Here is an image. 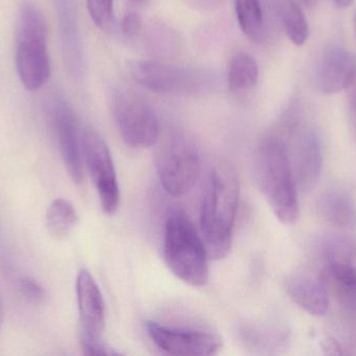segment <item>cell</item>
Here are the masks:
<instances>
[{
	"label": "cell",
	"mask_w": 356,
	"mask_h": 356,
	"mask_svg": "<svg viewBox=\"0 0 356 356\" xmlns=\"http://www.w3.org/2000/svg\"><path fill=\"white\" fill-rule=\"evenodd\" d=\"M238 196L240 184L234 167L227 162L216 164L200 209V235L213 261L224 258L232 248Z\"/></svg>",
	"instance_id": "1"
},
{
	"label": "cell",
	"mask_w": 356,
	"mask_h": 356,
	"mask_svg": "<svg viewBox=\"0 0 356 356\" xmlns=\"http://www.w3.org/2000/svg\"><path fill=\"white\" fill-rule=\"evenodd\" d=\"M254 176L275 217L286 225L294 224L299 217L297 183L282 136L270 134L264 138L255 155Z\"/></svg>",
	"instance_id": "2"
},
{
	"label": "cell",
	"mask_w": 356,
	"mask_h": 356,
	"mask_svg": "<svg viewBox=\"0 0 356 356\" xmlns=\"http://www.w3.org/2000/svg\"><path fill=\"white\" fill-rule=\"evenodd\" d=\"M165 263L178 279L192 286L209 281V254L200 233L180 209L169 213L165 224Z\"/></svg>",
	"instance_id": "3"
},
{
	"label": "cell",
	"mask_w": 356,
	"mask_h": 356,
	"mask_svg": "<svg viewBox=\"0 0 356 356\" xmlns=\"http://www.w3.org/2000/svg\"><path fill=\"white\" fill-rule=\"evenodd\" d=\"M15 63L19 79L27 90L41 89L50 77L47 24L35 4H25L17 26Z\"/></svg>",
	"instance_id": "4"
},
{
	"label": "cell",
	"mask_w": 356,
	"mask_h": 356,
	"mask_svg": "<svg viewBox=\"0 0 356 356\" xmlns=\"http://www.w3.org/2000/svg\"><path fill=\"white\" fill-rule=\"evenodd\" d=\"M154 163L156 175L171 196H182L192 189L200 171V157L195 142L181 132L159 138Z\"/></svg>",
	"instance_id": "5"
},
{
	"label": "cell",
	"mask_w": 356,
	"mask_h": 356,
	"mask_svg": "<svg viewBox=\"0 0 356 356\" xmlns=\"http://www.w3.org/2000/svg\"><path fill=\"white\" fill-rule=\"evenodd\" d=\"M81 150L102 210L114 215L118 210L120 189L108 146L95 131L87 129L81 135Z\"/></svg>",
	"instance_id": "6"
},
{
	"label": "cell",
	"mask_w": 356,
	"mask_h": 356,
	"mask_svg": "<svg viewBox=\"0 0 356 356\" xmlns=\"http://www.w3.org/2000/svg\"><path fill=\"white\" fill-rule=\"evenodd\" d=\"M114 117L121 138L129 148H150L160 138L158 117L141 98L129 94L117 98Z\"/></svg>",
	"instance_id": "7"
},
{
	"label": "cell",
	"mask_w": 356,
	"mask_h": 356,
	"mask_svg": "<svg viewBox=\"0 0 356 356\" xmlns=\"http://www.w3.org/2000/svg\"><path fill=\"white\" fill-rule=\"evenodd\" d=\"M145 326L152 342L167 355H217L222 347L221 339L213 332L169 327L154 321L146 322Z\"/></svg>",
	"instance_id": "8"
},
{
	"label": "cell",
	"mask_w": 356,
	"mask_h": 356,
	"mask_svg": "<svg viewBox=\"0 0 356 356\" xmlns=\"http://www.w3.org/2000/svg\"><path fill=\"white\" fill-rule=\"evenodd\" d=\"M129 71L137 83L159 93L186 92L198 86V77L192 71L160 61H133Z\"/></svg>",
	"instance_id": "9"
},
{
	"label": "cell",
	"mask_w": 356,
	"mask_h": 356,
	"mask_svg": "<svg viewBox=\"0 0 356 356\" xmlns=\"http://www.w3.org/2000/svg\"><path fill=\"white\" fill-rule=\"evenodd\" d=\"M52 121L65 167L74 183H81L83 179L81 137L74 114L64 100L54 102Z\"/></svg>",
	"instance_id": "10"
},
{
	"label": "cell",
	"mask_w": 356,
	"mask_h": 356,
	"mask_svg": "<svg viewBox=\"0 0 356 356\" xmlns=\"http://www.w3.org/2000/svg\"><path fill=\"white\" fill-rule=\"evenodd\" d=\"M79 311V336L102 339L106 323L104 302L97 282L88 270L81 269L76 278Z\"/></svg>",
	"instance_id": "11"
},
{
	"label": "cell",
	"mask_w": 356,
	"mask_h": 356,
	"mask_svg": "<svg viewBox=\"0 0 356 356\" xmlns=\"http://www.w3.org/2000/svg\"><path fill=\"white\" fill-rule=\"evenodd\" d=\"M356 82V54L346 48H328L320 61L317 85L326 95L347 90Z\"/></svg>",
	"instance_id": "12"
},
{
	"label": "cell",
	"mask_w": 356,
	"mask_h": 356,
	"mask_svg": "<svg viewBox=\"0 0 356 356\" xmlns=\"http://www.w3.org/2000/svg\"><path fill=\"white\" fill-rule=\"evenodd\" d=\"M326 270L343 298L356 307V246L345 240H332L324 249Z\"/></svg>",
	"instance_id": "13"
},
{
	"label": "cell",
	"mask_w": 356,
	"mask_h": 356,
	"mask_svg": "<svg viewBox=\"0 0 356 356\" xmlns=\"http://www.w3.org/2000/svg\"><path fill=\"white\" fill-rule=\"evenodd\" d=\"M291 300L313 316H324L330 307V295L322 278L309 272L291 274L284 281Z\"/></svg>",
	"instance_id": "14"
},
{
	"label": "cell",
	"mask_w": 356,
	"mask_h": 356,
	"mask_svg": "<svg viewBox=\"0 0 356 356\" xmlns=\"http://www.w3.org/2000/svg\"><path fill=\"white\" fill-rule=\"evenodd\" d=\"M291 163L296 183L301 187L309 189L317 183L322 169V152L313 131H305L298 136Z\"/></svg>",
	"instance_id": "15"
},
{
	"label": "cell",
	"mask_w": 356,
	"mask_h": 356,
	"mask_svg": "<svg viewBox=\"0 0 356 356\" xmlns=\"http://www.w3.org/2000/svg\"><path fill=\"white\" fill-rule=\"evenodd\" d=\"M259 81V66L252 56L238 54L234 56L228 70V85L234 94L245 93L255 87Z\"/></svg>",
	"instance_id": "16"
},
{
	"label": "cell",
	"mask_w": 356,
	"mask_h": 356,
	"mask_svg": "<svg viewBox=\"0 0 356 356\" xmlns=\"http://www.w3.org/2000/svg\"><path fill=\"white\" fill-rule=\"evenodd\" d=\"M79 215L72 203L65 199L54 201L46 212V225L54 238L62 240L76 226Z\"/></svg>",
	"instance_id": "17"
},
{
	"label": "cell",
	"mask_w": 356,
	"mask_h": 356,
	"mask_svg": "<svg viewBox=\"0 0 356 356\" xmlns=\"http://www.w3.org/2000/svg\"><path fill=\"white\" fill-rule=\"evenodd\" d=\"M319 212L326 221L334 225L345 227L355 223V205L347 196L336 192L325 194L320 200Z\"/></svg>",
	"instance_id": "18"
},
{
	"label": "cell",
	"mask_w": 356,
	"mask_h": 356,
	"mask_svg": "<svg viewBox=\"0 0 356 356\" xmlns=\"http://www.w3.org/2000/svg\"><path fill=\"white\" fill-rule=\"evenodd\" d=\"M280 10L289 39L294 45H305L309 37V26L300 6L293 0H282Z\"/></svg>",
	"instance_id": "19"
},
{
	"label": "cell",
	"mask_w": 356,
	"mask_h": 356,
	"mask_svg": "<svg viewBox=\"0 0 356 356\" xmlns=\"http://www.w3.org/2000/svg\"><path fill=\"white\" fill-rule=\"evenodd\" d=\"M234 8L243 33L252 41H259L265 26L259 0H234Z\"/></svg>",
	"instance_id": "20"
},
{
	"label": "cell",
	"mask_w": 356,
	"mask_h": 356,
	"mask_svg": "<svg viewBox=\"0 0 356 356\" xmlns=\"http://www.w3.org/2000/svg\"><path fill=\"white\" fill-rule=\"evenodd\" d=\"M90 16L98 27L104 31L111 29L113 23V0H87Z\"/></svg>",
	"instance_id": "21"
},
{
	"label": "cell",
	"mask_w": 356,
	"mask_h": 356,
	"mask_svg": "<svg viewBox=\"0 0 356 356\" xmlns=\"http://www.w3.org/2000/svg\"><path fill=\"white\" fill-rule=\"evenodd\" d=\"M79 344L85 355H118L120 353L106 346L102 339L79 336Z\"/></svg>",
	"instance_id": "22"
},
{
	"label": "cell",
	"mask_w": 356,
	"mask_h": 356,
	"mask_svg": "<svg viewBox=\"0 0 356 356\" xmlns=\"http://www.w3.org/2000/svg\"><path fill=\"white\" fill-rule=\"evenodd\" d=\"M20 291L23 297L31 303H41L46 297L45 290L31 278L21 279Z\"/></svg>",
	"instance_id": "23"
},
{
	"label": "cell",
	"mask_w": 356,
	"mask_h": 356,
	"mask_svg": "<svg viewBox=\"0 0 356 356\" xmlns=\"http://www.w3.org/2000/svg\"><path fill=\"white\" fill-rule=\"evenodd\" d=\"M142 29V18L135 12L127 13L122 20V31L127 37H136Z\"/></svg>",
	"instance_id": "24"
},
{
	"label": "cell",
	"mask_w": 356,
	"mask_h": 356,
	"mask_svg": "<svg viewBox=\"0 0 356 356\" xmlns=\"http://www.w3.org/2000/svg\"><path fill=\"white\" fill-rule=\"evenodd\" d=\"M347 90H348V105L351 121L356 129V82Z\"/></svg>",
	"instance_id": "25"
},
{
	"label": "cell",
	"mask_w": 356,
	"mask_h": 356,
	"mask_svg": "<svg viewBox=\"0 0 356 356\" xmlns=\"http://www.w3.org/2000/svg\"><path fill=\"white\" fill-rule=\"evenodd\" d=\"M322 349H323V353H325V355H342L340 346L337 344V342L332 340L324 341L323 344H322Z\"/></svg>",
	"instance_id": "26"
},
{
	"label": "cell",
	"mask_w": 356,
	"mask_h": 356,
	"mask_svg": "<svg viewBox=\"0 0 356 356\" xmlns=\"http://www.w3.org/2000/svg\"><path fill=\"white\" fill-rule=\"evenodd\" d=\"M293 1L296 2L298 6H305V8H312V6H315L317 0H293Z\"/></svg>",
	"instance_id": "27"
},
{
	"label": "cell",
	"mask_w": 356,
	"mask_h": 356,
	"mask_svg": "<svg viewBox=\"0 0 356 356\" xmlns=\"http://www.w3.org/2000/svg\"><path fill=\"white\" fill-rule=\"evenodd\" d=\"M334 3L341 8H348L349 6H351L353 0H334Z\"/></svg>",
	"instance_id": "28"
},
{
	"label": "cell",
	"mask_w": 356,
	"mask_h": 356,
	"mask_svg": "<svg viewBox=\"0 0 356 356\" xmlns=\"http://www.w3.org/2000/svg\"><path fill=\"white\" fill-rule=\"evenodd\" d=\"M133 1L138 2V3H139V2H143L144 0H133Z\"/></svg>",
	"instance_id": "29"
},
{
	"label": "cell",
	"mask_w": 356,
	"mask_h": 356,
	"mask_svg": "<svg viewBox=\"0 0 356 356\" xmlns=\"http://www.w3.org/2000/svg\"><path fill=\"white\" fill-rule=\"evenodd\" d=\"M355 26H356V16H355Z\"/></svg>",
	"instance_id": "30"
}]
</instances>
